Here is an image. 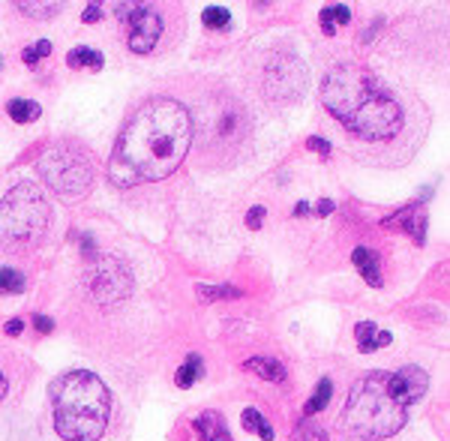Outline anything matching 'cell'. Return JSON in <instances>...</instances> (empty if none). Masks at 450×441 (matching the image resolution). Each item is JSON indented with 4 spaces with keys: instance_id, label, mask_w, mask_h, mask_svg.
Here are the masks:
<instances>
[{
    "instance_id": "16",
    "label": "cell",
    "mask_w": 450,
    "mask_h": 441,
    "mask_svg": "<svg viewBox=\"0 0 450 441\" xmlns=\"http://www.w3.org/2000/svg\"><path fill=\"white\" fill-rule=\"evenodd\" d=\"M6 111H9V117L16 123H34L36 117L42 114V108L36 106V102H31V99H12L6 106Z\"/></svg>"
},
{
    "instance_id": "30",
    "label": "cell",
    "mask_w": 450,
    "mask_h": 441,
    "mask_svg": "<svg viewBox=\"0 0 450 441\" xmlns=\"http://www.w3.org/2000/svg\"><path fill=\"white\" fill-rule=\"evenodd\" d=\"M4 333L6 336H21L24 333V321L21 318H9L6 325H4Z\"/></svg>"
},
{
    "instance_id": "37",
    "label": "cell",
    "mask_w": 450,
    "mask_h": 441,
    "mask_svg": "<svg viewBox=\"0 0 450 441\" xmlns=\"http://www.w3.org/2000/svg\"><path fill=\"white\" fill-rule=\"evenodd\" d=\"M354 441H360V438H354Z\"/></svg>"
},
{
    "instance_id": "13",
    "label": "cell",
    "mask_w": 450,
    "mask_h": 441,
    "mask_svg": "<svg viewBox=\"0 0 450 441\" xmlns=\"http://www.w3.org/2000/svg\"><path fill=\"white\" fill-rule=\"evenodd\" d=\"M354 336H357V348L364 351V355L379 351V348H387L390 343H394V336H390L387 330H379L372 321H360V325L354 328Z\"/></svg>"
},
{
    "instance_id": "20",
    "label": "cell",
    "mask_w": 450,
    "mask_h": 441,
    "mask_svg": "<svg viewBox=\"0 0 450 441\" xmlns=\"http://www.w3.org/2000/svg\"><path fill=\"white\" fill-rule=\"evenodd\" d=\"M201 300H235L240 298V288L237 285H198Z\"/></svg>"
},
{
    "instance_id": "2",
    "label": "cell",
    "mask_w": 450,
    "mask_h": 441,
    "mask_svg": "<svg viewBox=\"0 0 450 441\" xmlns=\"http://www.w3.org/2000/svg\"><path fill=\"white\" fill-rule=\"evenodd\" d=\"M322 102L337 121L360 138L382 141L402 129V108L364 66H339L322 84Z\"/></svg>"
},
{
    "instance_id": "31",
    "label": "cell",
    "mask_w": 450,
    "mask_h": 441,
    "mask_svg": "<svg viewBox=\"0 0 450 441\" xmlns=\"http://www.w3.org/2000/svg\"><path fill=\"white\" fill-rule=\"evenodd\" d=\"M34 328H36L39 333H51V330H54V321H51L48 315H34Z\"/></svg>"
},
{
    "instance_id": "35",
    "label": "cell",
    "mask_w": 450,
    "mask_h": 441,
    "mask_svg": "<svg viewBox=\"0 0 450 441\" xmlns=\"http://www.w3.org/2000/svg\"><path fill=\"white\" fill-rule=\"evenodd\" d=\"M295 211H297V216H310V204H307V201H300Z\"/></svg>"
},
{
    "instance_id": "5",
    "label": "cell",
    "mask_w": 450,
    "mask_h": 441,
    "mask_svg": "<svg viewBox=\"0 0 450 441\" xmlns=\"http://www.w3.org/2000/svg\"><path fill=\"white\" fill-rule=\"evenodd\" d=\"M51 223L46 193L36 183H19L0 201V249L31 253L42 243Z\"/></svg>"
},
{
    "instance_id": "10",
    "label": "cell",
    "mask_w": 450,
    "mask_h": 441,
    "mask_svg": "<svg viewBox=\"0 0 450 441\" xmlns=\"http://www.w3.org/2000/svg\"><path fill=\"white\" fill-rule=\"evenodd\" d=\"M292 76H303V66L297 61H288V66H270L265 72V87L273 99H285V96H297L303 91V81H292Z\"/></svg>"
},
{
    "instance_id": "18",
    "label": "cell",
    "mask_w": 450,
    "mask_h": 441,
    "mask_svg": "<svg viewBox=\"0 0 450 441\" xmlns=\"http://www.w3.org/2000/svg\"><path fill=\"white\" fill-rule=\"evenodd\" d=\"M240 420H243V430H250V432L261 435L265 441H273V430H270V423H267L265 417H261V411L246 408L243 415H240Z\"/></svg>"
},
{
    "instance_id": "1",
    "label": "cell",
    "mask_w": 450,
    "mask_h": 441,
    "mask_svg": "<svg viewBox=\"0 0 450 441\" xmlns=\"http://www.w3.org/2000/svg\"><path fill=\"white\" fill-rule=\"evenodd\" d=\"M193 141V117L178 99H150L129 117L108 159V181L121 189L156 183L183 166Z\"/></svg>"
},
{
    "instance_id": "26",
    "label": "cell",
    "mask_w": 450,
    "mask_h": 441,
    "mask_svg": "<svg viewBox=\"0 0 450 441\" xmlns=\"http://www.w3.org/2000/svg\"><path fill=\"white\" fill-rule=\"evenodd\" d=\"M265 219H267V211H265V208H252L250 213H246V225H250L252 231H258L261 225H265Z\"/></svg>"
},
{
    "instance_id": "23",
    "label": "cell",
    "mask_w": 450,
    "mask_h": 441,
    "mask_svg": "<svg viewBox=\"0 0 450 441\" xmlns=\"http://www.w3.org/2000/svg\"><path fill=\"white\" fill-rule=\"evenodd\" d=\"M201 19H205V24L210 27V31H225L228 21H231V12L225 6H208Z\"/></svg>"
},
{
    "instance_id": "12",
    "label": "cell",
    "mask_w": 450,
    "mask_h": 441,
    "mask_svg": "<svg viewBox=\"0 0 450 441\" xmlns=\"http://www.w3.org/2000/svg\"><path fill=\"white\" fill-rule=\"evenodd\" d=\"M195 432L201 441H231V432H228L225 417L220 411H205V415L195 420Z\"/></svg>"
},
{
    "instance_id": "15",
    "label": "cell",
    "mask_w": 450,
    "mask_h": 441,
    "mask_svg": "<svg viewBox=\"0 0 450 441\" xmlns=\"http://www.w3.org/2000/svg\"><path fill=\"white\" fill-rule=\"evenodd\" d=\"M246 370L261 375L265 381H273V385H282L285 381V366L277 358H250L246 360Z\"/></svg>"
},
{
    "instance_id": "28",
    "label": "cell",
    "mask_w": 450,
    "mask_h": 441,
    "mask_svg": "<svg viewBox=\"0 0 450 441\" xmlns=\"http://www.w3.org/2000/svg\"><path fill=\"white\" fill-rule=\"evenodd\" d=\"M327 9H330V19H337L339 24H348V21H352V12H348V6L337 4V6H327Z\"/></svg>"
},
{
    "instance_id": "8",
    "label": "cell",
    "mask_w": 450,
    "mask_h": 441,
    "mask_svg": "<svg viewBox=\"0 0 450 441\" xmlns=\"http://www.w3.org/2000/svg\"><path fill=\"white\" fill-rule=\"evenodd\" d=\"M163 36V19L150 6H138V12L129 19V49L135 54H148Z\"/></svg>"
},
{
    "instance_id": "19",
    "label": "cell",
    "mask_w": 450,
    "mask_h": 441,
    "mask_svg": "<svg viewBox=\"0 0 450 441\" xmlns=\"http://www.w3.org/2000/svg\"><path fill=\"white\" fill-rule=\"evenodd\" d=\"M198 378H201V358H198V355H190V360L180 366L178 375H174V381H178V387H193Z\"/></svg>"
},
{
    "instance_id": "9",
    "label": "cell",
    "mask_w": 450,
    "mask_h": 441,
    "mask_svg": "<svg viewBox=\"0 0 450 441\" xmlns=\"http://www.w3.org/2000/svg\"><path fill=\"white\" fill-rule=\"evenodd\" d=\"M426 387H429V375L420 366H402L399 372H390V390L405 408L417 402L426 393Z\"/></svg>"
},
{
    "instance_id": "32",
    "label": "cell",
    "mask_w": 450,
    "mask_h": 441,
    "mask_svg": "<svg viewBox=\"0 0 450 441\" xmlns=\"http://www.w3.org/2000/svg\"><path fill=\"white\" fill-rule=\"evenodd\" d=\"M310 147L315 153H322V156H330V144L322 138V136H315V138H310Z\"/></svg>"
},
{
    "instance_id": "22",
    "label": "cell",
    "mask_w": 450,
    "mask_h": 441,
    "mask_svg": "<svg viewBox=\"0 0 450 441\" xmlns=\"http://www.w3.org/2000/svg\"><path fill=\"white\" fill-rule=\"evenodd\" d=\"M24 291V276L12 268L0 270V294H21Z\"/></svg>"
},
{
    "instance_id": "34",
    "label": "cell",
    "mask_w": 450,
    "mask_h": 441,
    "mask_svg": "<svg viewBox=\"0 0 450 441\" xmlns=\"http://www.w3.org/2000/svg\"><path fill=\"white\" fill-rule=\"evenodd\" d=\"M315 211H318V216H330V213H333V201H330V198H322Z\"/></svg>"
},
{
    "instance_id": "27",
    "label": "cell",
    "mask_w": 450,
    "mask_h": 441,
    "mask_svg": "<svg viewBox=\"0 0 450 441\" xmlns=\"http://www.w3.org/2000/svg\"><path fill=\"white\" fill-rule=\"evenodd\" d=\"M297 441H327V438H324V432L318 430V426H307V423H303L300 432H297Z\"/></svg>"
},
{
    "instance_id": "29",
    "label": "cell",
    "mask_w": 450,
    "mask_h": 441,
    "mask_svg": "<svg viewBox=\"0 0 450 441\" xmlns=\"http://www.w3.org/2000/svg\"><path fill=\"white\" fill-rule=\"evenodd\" d=\"M99 16H103V6H99V4H91V6H84L81 21H84V24H93V21H99Z\"/></svg>"
},
{
    "instance_id": "17",
    "label": "cell",
    "mask_w": 450,
    "mask_h": 441,
    "mask_svg": "<svg viewBox=\"0 0 450 441\" xmlns=\"http://www.w3.org/2000/svg\"><path fill=\"white\" fill-rule=\"evenodd\" d=\"M66 64L69 66H87V69H103V64H106V57L99 54L96 49H72L69 54H66Z\"/></svg>"
},
{
    "instance_id": "14",
    "label": "cell",
    "mask_w": 450,
    "mask_h": 441,
    "mask_svg": "<svg viewBox=\"0 0 450 441\" xmlns=\"http://www.w3.org/2000/svg\"><path fill=\"white\" fill-rule=\"evenodd\" d=\"M352 261H354V268L364 273V279H367L372 288H382V264H379V255H375L372 249L357 246L354 253H352Z\"/></svg>"
},
{
    "instance_id": "24",
    "label": "cell",
    "mask_w": 450,
    "mask_h": 441,
    "mask_svg": "<svg viewBox=\"0 0 450 441\" xmlns=\"http://www.w3.org/2000/svg\"><path fill=\"white\" fill-rule=\"evenodd\" d=\"M19 9L24 12V16H34V19H48V16H54V12L61 9V4H19Z\"/></svg>"
},
{
    "instance_id": "3",
    "label": "cell",
    "mask_w": 450,
    "mask_h": 441,
    "mask_svg": "<svg viewBox=\"0 0 450 441\" xmlns=\"http://www.w3.org/2000/svg\"><path fill=\"white\" fill-rule=\"evenodd\" d=\"M54 430L63 441H99L108 426V390L93 372H66L51 385Z\"/></svg>"
},
{
    "instance_id": "7",
    "label": "cell",
    "mask_w": 450,
    "mask_h": 441,
    "mask_svg": "<svg viewBox=\"0 0 450 441\" xmlns=\"http://www.w3.org/2000/svg\"><path fill=\"white\" fill-rule=\"evenodd\" d=\"M87 288H91V298L96 303H114L129 294V285H133V276H129L126 264L118 258H99L91 264L87 270Z\"/></svg>"
},
{
    "instance_id": "21",
    "label": "cell",
    "mask_w": 450,
    "mask_h": 441,
    "mask_svg": "<svg viewBox=\"0 0 450 441\" xmlns=\"http://www.w3.org/2000/svg\"><path fill=\"white\" fill-rule=\"evenodd\" d=\"M330 396H333V381L330 378H322L318 381V390H315V396L307 402V415H318L327 402H330Z\"/></svg>"
},
{
    "instance_id": "11",
    "label": "cell",
    "mask_w": 450,
    "mask_h": 441,
    "mask_svg": "<svg viewBox=\"0 0 450 441\" xmlns=\"http://www.w3.org/2000/svg\"><path fill=\"white\" fill-rule=\"evenodd\" d=\"M384 225H387V228H402V231H409L417 243H424V240H426V238H424V234H426V213H420L417 208H405V211H399L397 216L384 219Z\"/></svg>"
},
{
    "instance_id": "38",
    "label": "cell",
    "mask_w": 450,
    "mask_h": 441,
    "mask_svg": "<svg viewBox=\"0 0 450 441\" xmlns=\"http://www.w3.org/2000/svg\"><path fill=\"white\" fill-rule=\"evenodd\" d=\"M0 64H4V61H0Z\"/></svg>"
},
{
    "instance_id": "4",
    "label": "cell",
    "mask_w": 450,
    "mask_h": 441,
    "mask_svg": "<svg viewBox=\"0 0 450 441\" xmlns=\"http://www.w3.org/2000/svg\"><path fill=\"white\" fill-rule=\"evenodd\" d=\"M405 420H409V408L390 390V372H369L348 393L345 426L360 441H379L397 435Z\"/></svg>"
},
{
    "instance_id": "36",
    "label": "cell",
    "mask_w": 450,
    "mask_h": 441,
    "mask_svg": "<svg viewBox=\"0 0 450 441\" xmlns=\"http://www.w3.org/2000/svg\"><path fill=\"white\" fill-rule=\"evenodd\" d=\"M6 396V378H4V372H0V400Z\"/></svg>"
},
{
    "instance_id": "33",
    "label": "cell",
    "mask_w": 450,
    "mask_h": 441,
    "mask_svg": "<svg viewBox=\"0 0 450 441\" xmlns=\"http://www.w3.org/2000/svg\"><path fill=\"white\" fill-rule=\"evenodd\" d=\"M322 31H324L327 36H333V34H337V24H333V19H330V9H327V6L322 9Z\"/></svg>"
},
{
    "instance_id": "6",
    "label": "cell",
    "mask_w": 450,
    "mask_h": 441,
    "mask_svg": "<svg viewBox=\"0 0 450 441\" xmlns=\"http://www.w3.org/2000/svg\"><path fill=\"white\" fill-rule=\"evenodd\" d=\"M36 168L63 201L84 198L96 181V168H93L91 153L78 144H69V141L51 144L48 151L39 156Z\"/></svg>"
},
{
    "instance_id": "25",
    "label": "cell",
    "mask_w": 450,
    "mask_h": 441,
    "mask_svg": "<svg viewBox=\"0 0 450 441\" xmlns=\"http://www.w3.org/2000/svg\"><path fill=\"white\" fill-rule=\"evenodd\" d=\"M48 54H51V42L48 39H39V42H34V49L24 51V64H36L39 57H48Z\"/></svg>"
}]
</instances>
